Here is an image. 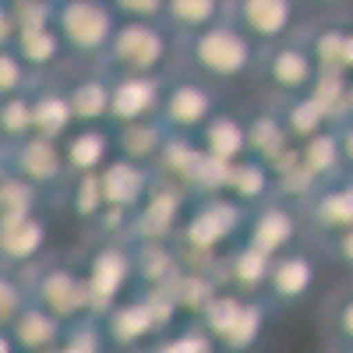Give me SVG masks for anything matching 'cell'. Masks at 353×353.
I'll return each mask as SVG.
<instances>
[{"instance_id": "obj_8", "label": "cell", "mask_w": 353, "mask_h": 353, "mask_svg": "<svg viewBox=\"0 0 353 353\" xmlns=\"http://www.w3.org/2000/svg\"><path fill=\"white\" fill-rule=\"evenodd\" d=\"M219 110H223V88H216L212 81H205L198 74H188L181 68L166 78L159 121L166 124L170 134L194 138Z\"/></svg>"}, {"instance_id": "obj_20", "label": "cell", "mask_w": 353, "mask_h": 353, "mask_svg": "<svg viewBox=\"0 0 353 353\" xmlns=\"http://www.w3.org/2000/svg\"><path fill=\"white\" fill-rule=\"evenodd\" d=\"M64 163L71 176L99 173L117 156V128L113 124H78L64 134Z\"/></svg>"}, {"instance_id": "obj_42", "label": "cell", "mask_w": 353, "mask_h": 353, "mask_svg": "<svg viewBox=\"0 0 353 353\" xmlns=\"http://www.w3.org/2000/svg\"><path fill=\"white\" fill-rule=\"evenodd\" d=\"M314 248H318V254H321L325 265H336V269L353 276V226L332 233V237H325V241H318Z\"/></svg>"}, {"instance_id": "obj_3", "label": "cell", "mask_w": 353, "mask_h": 353, "mask_svg": "<svg viewBox=\"0 0 353 353\" xmlns=\"http://www.w3.org/2000/svg\"><path fill=\"white\" fill-rule=\"evenodd\" d=\"M110 74H152L170 78L181 68V36L166 21H128L121 18L117 32L99 61Z\"/></svg>"}, {"instance_id": "obj_32", "label": "cell", "mask_w": 353, "mask_h": 353, "mask_svg": "<svg viewBox=\"0 0 353 353\" xmlns=\"http://www.w3.org/2000/svg\"><path fill=\"white\" fill-rule=\"evenodd\" d=\"M301 36L314 57L318 71H346V25L321 21V25L301 28Z\"/></svg>"}, {"instance_id": "obj_15", "label": "cell", "mask_w": 353, "mask_h": 353, "mask_svg": "<svg viewBox=\"0 0 353 353\" xmlns=\"http://www.w3.org/2000/svg\"><path fill=\"white\" fill-rule=\"evenodd\" d=\"M8 170L21 181H28L32 188H39L43 194H64L71 173L64 163V145L43 138V134H28L25 141L8 149Z\"/></svg>"}, {"instance_id": "obj_52", "label": "cell", "mask_w": 353, "mask_h": 353, "mask_svg": "<svg viewBox=\"0 0 353 353\" xmlns=\"http://www.w3.org/2000/svg\"><path fill=\"white\" fill-rule=\"evenodd\" d=\"M53 4H57V0H53Z\"/></svg>"}, {"instance_id": "obj_38", "label": "cell", "mask_w": 353, "mask_h": 353, "mask_svg": "<svg viewBox=\"0 0 353 353\" xmlns=\"http://www.w3.org/2000/svg\"><path fill=\"white\" fill-rule=\"evenodd\" d=\"M46 194L39 188H32L21 176L8 173L0 181V216H21V212H39L43 209Z\"/></svg>"}, {"instance_id": "obj_10", "label": "cell", "mask_w": 353, "mask_h": 353, "mask_svg": "<svg viewBox=\"0 0 353 353\" xmlns=\"http://www.w3.org/2000/svg\"><path fill=\"white\" fill-rule=\"evenodd\" d=\"M321 265L325 261H321L314 244H297L283 254H272L261 297L269 301L272 311L301 307L321 283Z\"/></svg>"}, {"instance_id": "obj_35", "label": "cell", "mask_w": 353, "mask_h": 353, "mask_svg": "<svg viewBox=\"0 0 353 353\" xmlns=\"http://www.w3.org/2000/svg\"><path fill=\"white\" fill-rule=\"evenodd\" d=\"M32 131V88L18 96H4L0 99V149L25 141Z\"/></svg>"}, {"instance_id": "obj_30", "label": "cell", "mask_w": 353, "mask_h": 353, "mask_svg": "<svg viewBox=\"0 0 353 353\" xmlns=\"http://www.w3.org/2000/svg\"><path fill=\"white\" fill-rule=\"evenodd\" d=\"M279 117H283V124H286V131H290V138L293 141H307V138H314V134H321V131H329L336 121L325 113V106H321L311 92H304V96H290V99H279Z\"/></svg>"}, {"instance_id": "obj_40", "label": "cell", "mask_w": 353, "mask_h": 353, "mask_svg": "<svg viewBox=\"0 0 353 353\" xmlns=\"http://www.w3.org/2000/svg\"><path fill=\"white\" fill-rule=\"evenodd\" d=\"M346 85H350V71H318V78L311 85V96L325 106L332 121L346 117Z\"/></svg>"}, {"instance_id": "obj_36", "label": "cell", "mask_w": 353, "mask_h": 353, "mask_svg": "<svg viewBox=\"0 0 353 353\" xmlns=\"http://www.w3.org/2000/svg\"><path fill=\"white\" fill-rule=\"evenodd\" d=\"M321 329H325V339L329 343L353 346V283L339 286L332 297H329L325 314H321Z\"/></svg>"}, {"instance_id": "obj_51", "label": "cell", "mask_w": 353, "mask_h": 353, "mask_svg": "<svg viewBox=\"0 0 353 353\" xmlns=\"http://www.w3.org/2000/svg\"><path fill=\"white\" fill-rule=\"evenodd\" d=\"M325 353H353V346H343V343H329Z\"/></svg>"}, {"instance_id": "obj_12", "label": "cell", "mask_w": 353, "mask_h": 353, "mask_svg": "<svg viewBox=\"0 0 353 353\" xmlns=\"http://www.w3.org/2000/svg\"><path fill=\"white\" fill-rule=\"evenodd\" d=\"M258 78L265 81V88H272L279 99L311 92V85L318 78V64H314L304 36L297 32V36H290L283 43L265 46L261 64H258Z\"/></svg>"}, {"instance_id": "obj_43", "label": "cell", "mask_w": 353, "mask_h": 353, "mask_svg": "<svg viewBox=\"0 0 353 353\" xmlns=\"http://www.w3.org/2000/svg\"><path fill=\"white\" fill-rule=\"evenodd\" d=\"M113 11L128 21H163L166 0H110Z\"/></svg>"}, {"instance_id": "obj_45", "label": "cell", "mask_w": 353, "mask_h": 353, "mask_svg": "<svg viewBox=\"0 0 353 353\" xmlns=\"http://www.w3.org/2000/svg\"><path fill=\"white\" fill-rule=\"evenodd\" d=\"M14 36H18V21H14V8L11 0H0V50L14 46Z\"/></svg>"}, {"instance_id": "obj_37", "label": "cell", "mask_w": 353, "mask_h": 353, "mask_svg": "<svg viewBox=\"0 0 353 353\" xmlns=\"http://www.w3.org/2000/svg\"><path fill=\"white\" fill-rule=\"evenodd\" d=\"M64 198H68V209L92 226V219L103 212V188H99V173H85V176H71L68 188H64Z\"/></svg>"}, {"instance_id": "obj_5", "label": "cell", "mask_w": 353, "mask_h": 353, "mask_svg": "<svg viewBox=\"0 0 353 353\" xmlns=\"http://www.w3.org/2000/svg\"><path fill=\"white\" fill-rule=\"evenodd\" d=\"M173 297L166 290H145V293H128L124 301H117L110 311H103L96 321L103 329L106 346L117 350H141L145 343H152L166 329H173Z\"/></svg>"}, {"instance_id": "obj_24", "label": "cell", "mask_w": 353, "mask_h": 353, "mask_svg": "<svg viewBox=\"0 0 353 353\" xmlns=\"http://www.w3.org/2000/svg\"><path fill=\"white\" fill-rule=\"evenodd\" d=\"M74 128V113L68 99V85L61 78H39L32 85V131L53 141H64V134Z\"/></svg>"}, {"instance_id": "obj_41", "label": "cell", "mask_w": 353, "mask_h": 353, "mask_svg": "<svg viewBox=\"0 0 353 353\" xmlns=\"http://www.w3.org/2000/svg\"><path fill=\"white\" fill-rule=\"evenodd\" d=\"M36 85V74L25 68V61L18 57L14 46L0 50V99L4 96H18V92H28Z\"/></svg>"}, {"instance_id": "obj_34", "label": "cell", "mask_w": 353, "mask_h": 353, "mask_svg": "<svg viewBox=\"0 0 353 353\" xmlns=\"http://www.w3.org/2000/svg\"><path fill=\"white\" fill-rule=\"evenodd\" d=\"M138 353H219V346L212 343V336L198 325V318L191 325H176L166 329L163 336H156L152 343H145Z\"/></svg>"}, {"instance_id": "obj_27", "label": "cell", "mask_w": 353, "mask_h": 353, "mask_svg": "<svg viewBox=\"0 0 353 353\" xmlns=\"http://www.w3.org/2000/svg\"><path fill=\"white\" fill-rule=\"evenodd\" d=\"M223 194L233 198L237 205H244V209H254V205L276 198V173L269 170V163H261L254 156H244L237 163H230Z\"/></svg>"}, {"instance_id": "obj_23", "label": "cell", "mask_w": 353, "mask_h": 353, "mask_svg": "<svg viewBox=\"0 0 353 353\" xmlns=\"http://www.w3.org/2000/svg\"><path fill=\"white\" fill-rule=\"evenodd\" d=\"M68 99L78 124H110V71L103 64H85L78 74H64Z\"/></svg>"}, {"instance_id": "obj_22", "label": "cell", "mask_w": 353, "mask_h": 353, "mask_svg": "<svg viewBox=\"0 0 353 353\" xmlns=\"http://www.w3.org/2000/svg\"><path fill=\"white\" fill-rule=\"evenodd\" d=\"M269 254L237 241L230 251L219 254L216 269H212V279L216 286L223 290H237V293H248V297H261L265 290V276H269Z\"/></svg>"}, {"instance_id": "obj_7", "label": "cell", "mask_w": 353, "mask_h": 353, "mask_svg": "<svg viewBox=\"0 0 353 353\" xmlns=\"http://www.w3.org/2000/svg\"><path fill=\"white\" fill-rule=\"evenodd\" d=\"M53 25L61 32L71 61L85 68L103 61L117 25H121V14L113 11L110 0H57Z\"/></svg>"}, {"instance_id": "obj_13", "label": "cell", "mask_w": 353, "mask_h": 353, "mask_svg": "<svg viewBox=\"0 0 353 353\" xmlns=\"http://www.w3.org/2000/svg\"><path fill=\"white\" fill-rule=\"evenodd\" d=\"M304 0H230V21L261 50L301 32Z\"/></svg>"}, {"instance_id": "obj_26", "label": "cell", "mask_w": 353, "mask_h": 353, "mask_svg": "<svg viewBox=\"0 0 353 353\" xmlns=\"http://www.w3.org/2000/svg\"><path fill=\"white\" fill-rule=\"evenodd\" d=\"M11 343L18 353H53L57 346L64 343L68 336V325L64 321H57L50 311L36 307L32 301L25 304V311L14 318V325L8 329Z\"/></svg>"}, {"instance_id": "obj_16", "label": "cell", "mask_w": 353, "mask_h": 353, "mask_svg": "<svg viewBox=\"0 0 353 353\" xmlns=\"http://www.w3.org/2000/svg\"><path fill=\"white\" fill-rule=\"evenodd\" d=\"M191 194L184 188H176L173 181L156 176V184L138 209H134V226H131V241H173L176 226H181L188 212Z\"/></svg>"}, {"instance_id": "obj_48", "label": "cell", "mask_w": 353, "mask_h": 353, "mask_svg": "<svg viewBox=\"0 0 353 353\" xmlns=\"http://www.w3.org/2000/svg\"><path fill=\"white\" fill-rule=\"evenodd\" d=\"M0 353H18V350H14V343H11V336H8V332H0Z\"/></svg>"}, {"instance_id": "obj_25", "label": "cell", "mask_w": 353, "mask_h": 353, "mask_svg": "<svg viewBox=\"0 0 353 353\" xmlns=\"http://www.w3.org/2000/svg\"><path fill=\"white\" fill-rule=\"evenodd\" d=\"M194 141L201 145L205 156H212L219 163H237L248 156V113L237 110H219L209 124H205Z\"/></svg>"}, {"instance_id": "obj_21", "label": "cell", "mask_w": 353, "mask_h": 353, "mask_svg": "<svg viewBox=\"0 0 353 353\" xmlns=\"http://www.w3.org/2000/svg\"><path fill=\"white\" fill-rule=\"evenodd\" d=\"M156 184V170L131 163L124 156H113L103 170H99V188H103V205H113V209H128L134 212L138 205L149 198Z\"/></svg>"}, {"instance_id": "obj_33", "label": "cell", "mask_w": 353, "mask_h": 353, "mask_svg": "<svg viewBox=\"0 0 353 353\" xmlns=\"http://www.w3.org/2000/svg\"><path fill=\"white\" fill-rule=\"evenodd\" d=\"M297 152H301V166L314 176L318 184L332 181V176H343V156H339V141H336V124L329 131L301 141Z\"/></svg>"}, {"instance_id": "obj_9", "label": "cell", "mask_w": 353, "mask_h": 353, "mask_svg": "<svg viewBox=\"0 0 353 353\" xmlns=\"http://www.w3.org/2000/svg\"><path fill=\"white\" fill-rule=\"evenodd\" d=\"M78 265H81V276L88 283V293H92L96 318L103 311H110L117 301H124L131 293V286L138 283L131 241H99Z\"/></svg>"}, {"instance_id": "obj_50", "label": "cell", "mask_w": 353, "mask_h": 353, "mask_svg": "<svg viewBox=\"0 0 353 353\" xmlns=\"http://www.w3.org/2000/svg\"><path fill=\"white\" fill-rule=\"evenodd\" d=\"M11 170H8V149H0V181H4Z\"/></svg>"}, {"instance_id": "obj_39", "label": "cell", "mask_w": 353, "mask_h": 353, "mask_svg": "<svg viewBox=\"0 0 353 353\" xmlns=\"http://www.w3.org/2000/svg\"><path fill=\"white\" fill-rule=\"evenodd\" d=\"M25 304H28L25 272H14V269L0 265V332H8L14 325V318L25 311Z\"/></svg>"}, {"instance_id": "obj_44", "label": "cell", "mask_w": 353, "mask_h": 353, "mask_svg": "<svg viewBox=\"0 0 353 353\" xmlns=\"http://www.w3.org/2000/svg\"><path fill=\"white\" fill-rule=\"evenodd\" d=\"M336 141H339V156H343V173L353 176V117L336 121Z\"/></svg>"}, {"instance_id": "obj_6", "label": "cell", "mask_w": 353, "mask_h": 353, "mask_svg": "<svg viewBox=\"0 0 353 353\" xmlns=\"http://www.w3.org/2000/svg\"><path fill=\"white\" fill-rule=\"evenodd\" d=\"M28 279V301L36 307L50 311L64 325H78V321L96 318L92 311V293L81 276V265L68 258H43L39 265L25 272Z\"/></svg>"}, {"instance_id": "obj_19", "label": "cell", "mask_w": 353, "mask_h": 353, "mask_svg": "<svg viewBox=\"0 0 353 353\" xmlns=\"http://www.w3.org/2000/svg\"><path fill=\"white\" fill-rule=\"evenodd\" d=\"M14 50H18V57L25 61V68L36 74V81H39V78H61V74H68V68L74 64L53 21L18 28Z\"/></svg>"}, {"instance_id": "obj_17", "label": "cell", "mask_w": 353, "mask_h": 353, "mask_svg": "<svg viewBox=\"0 0 353 353\" xmlns=\"http://www.w3.org/2000/svg\"><path fill=\"white\" fill-rule=\"evenodd\" d=\"M50 248V219L39 212L0 216V265L14 272H28L46 258Z\"/></svg>"}, {"instance_id": "obj_28", "label": "cell", "mask_w": 353, "mask_h": 353, "mask_svg": "<svg viewBox=\"0 0 353 353\" xmlns=\"http://www.w3.org/2000/svg\"><path fill=\"white\" fill-rule=\"evenodd\" d=\"M166 141H170L166 124L159 121V117H145V121H131V124L117 128V156L156 170Z\"/></svg>"}, {"instance_id": "obj_47", "label": "cell", "mask_w": 353, "mask_h": 353, "mask_svg": "<svg viewBox=\"0 0 353 353\" xmlns=\"http://www.w3.org/2000/svg\"><path fill=\"white\" fill-rule=\"evenodd\" d=\"M346 71L353 74V25H346Z\"/></svg>"}, {"instance_id": "obj_29", "label": "cell", "mask_w": 353, "mask_h": 353, "mask_svg": "<svg viewBox=\"0 0 353 353\" xmlns=\"http://www.w3.org/2000/svg\"><path fill=\"white\" fill-rule=\"evenodd\" d=\"M293 141L286 124H283V117L279 110H258V113H248V156L261 159V163H276L283 159L290 149H293Z\"/></svg>"}, {"instance_id": "obj_46", "label": "cell", "mask_w": 353, "mask_h": 353, "mask_svg": "<svg viewBox=\"0 0 353 353\" xmlns=\"http://www.w3.org/2000/svg\"><path fill=\"white\" fill-rule=\"evenodd\" d=\"M304 4H311V8H318V11H339V8L353 4V0H304Z\"/></svg>"}, {"instance_id": "obj_14", "label": "cell", "mask_w": 353, "mask_h": 353, "mask_svg": "<svg viewBox=\"0 0 353 353\" xmlns=\"http://www.w3.org/2000/svg\"><path fill=\"white\" fill-rule=\"evenodd\" d=\"M297 205H301L311 244L332 237V233L353 226V176L343 173V176H332V181L314 184Z\"/></svg>"}, {"instance_id": "obj_1", "label": "cell", "mask_w": 353, "mask_h": 353, "mask_svg": "<svg viewBox=\"0 0 353 353\" xmlns=\"http://www.w3.org/2000/svg\"><path fill=\"white\" fill-rule=\"evenodd\" d=\"M258 64L261 46L230 18L198 28L191 36H181V71L212 81L216 88L241 85L244 78L258 74Z\"/></svg>"}, {"instance_id": "obj_18", "label": "cell", "mask_w": 353, "mask_h": 353, "mask_svg": "<svg viewBox=\"0 0 353 353\" xmlns=\"http://www.w3.org/2000/svg\"><path fill=\"white\" fill-rule=\"evenodd\" d=\"M166 78L152 74H110V124L121 128L145 117H159Z\"/></svg>"}, {"instance_id": "obj_49", "label": "cell", "mask_w": 353, "mask_h": 353, "mask_svg": "<svg viewBox=\"0 0 353 353\" xmlns=\"http://www.w3.org/2000/svg\"><path fill=\"white\" fill-rule=\"evenodd\" d=\"M346 117H353V74H350V85H346Z\"/></svg>"}, {"instance_id": "obj_31", "label": "cell", "mask_w": 353, "mask_h": 353, "mask_svg": "<svg viewBox=\"0 0 353 353\" xmlns=\"http://www.w3.org/2000/svg\"><path fill=\"white\" fill-rule=\"evenodd\" d=\"M230 14V0H166L163 21L176 36H191L198 28H209Z\"/></svg>"}, {"instance_id": "obj_11", "label": "cell", "mask_w": 353, "mask_h": 353, "mask_svg": "<svg viewBox=\"0 0 353 353\" xmlns=\"http://www.w3.org/2000/svg\"><path fill=\"white\" fill-rule=\"evenodd\" d=\"M307 230H304V216H301V205L293 198H269L254 205V209H248V223H244V244L265 251V254H283L290 248L304 244Z\"/></svg>"}, {"instance_id": "obj_4", "label": "cell", "mask_w": 353, "mask_h": 353, "mask_svg": "<svg viewBox=\"0 0 353 353\" xmlns=\"http://www.w3.org/2000/svg\"><path fill=\"white\" fill-rule=\"evenodd\" d=\"M272 314L276 311L265 297H248V293L216 286V293L198 311V325L212 336L219 353H254L265 343Z\"/></svg>"}, {"instance_id": "obj_2", "label": "cell", "mask_w": 353, "mask_h": 353, "mask_svg": "<svg viewBox=\"0 0 353 353\" xmlns=\"http://www.w3.org/2000/svg\"><path fill=\"white\" fill-rule=\"evenodd\" d=\"M244 223H248V209L237 205L226 194H201L188 201V212L176 226L173 248L184 258H201L205 269H216V261L223 251H230L244 237Z\"/></svg>"}]
</instances>
